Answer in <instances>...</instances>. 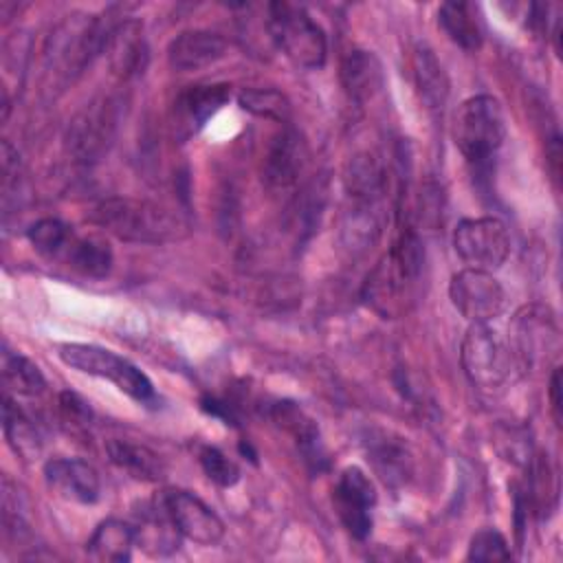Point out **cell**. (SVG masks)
Here are the masks:
<instances>
[{"instance_id": "3957f363", "label": "cell", "mask_w": 563, "mask_h": 563, "mask_svg": "<svg viewBox=\"0 0 563 563\" xmlns=\"http://www.w3.org/2000/svg\"><path fill=\"white\" fill-rule=\"evenodd\" d=\"M466 378L486 391L504 389L523 374L510 339L490 323H471L460 350Z\"/></svg>"}, {"instance_id": "2e32d148", "label": "cell", "mask_w": 563, "mask_h": 563, "mask_svg": "<svg viewBox=\"0 0 563 563\" xmlns=\"http://www.w3.org/2000/svg\"><path fill=\"white\" fill-rule=\"evenodd\" d=\"M227 55V40L207 29H191L178 33L167 46V62L178 73L200 70Z\"/></svg>"}, {"instance_id": "836d02e7", "label": "cell", "mask_w": 563, "mask_h": 563, "mask_svg": "<svg viewBox=\"0 0 563 563\" xmlns=\"http://www.w3.org/2000/svg\"><path fill=\"white\" fill-rule=\"evenodd\" d=\"M550 407L559 424L561 422V369L559 367H554L550 376Z\"/></svg>"}, {"instance_id": "ffe728a7", "label": "cell", "mask_w": 563, "mask_h": 563, "mask_svg": "<svg viewBox=\"0 0 563 563\" xmlns=\"http://www.w3.org/2000/svg\"><path fill=\"white\" fill-rule=\"evenodd\" d=\"M341 84L356 103L374 99L383 90V68L374 53L350 51L341 62Z\"/></svg>"}, {"instance_id": "ac0fdd59", "label": "cell", "mask_w": 563, "mask_h": 563, "mask_svg": "<svg viewBox=\"0 0 563 563\" xmlns=\"http://www.w3.org/2000/svg\"><path fill=\"white\" fill-rule=\"evenodd\" d=\"M383 198H347L341 224L343 244L354 253L374 246L383 231Z\"/></svg>"}, {"instance_id": "277c9868", "label": "cell", "mask_w": 563, "mask_h": 563, "mask_svg": "<svg viewBox=\"0 0 563 563\" xmlns=\"http://www.w3.org/2000/svg\"><path fill=\"white\" fill-rule=\"evenodd\" d=\"M266 29L273 44L299 68H321L328 57V40L312 15L290 2L266 7Z\"/></svg>"}, {"instance_id": "603a6c76", "label": "cell", "mask_w": 563, "mask_h": 563, "mask_svg": "<svg viewBox=\"0 0 563 563\" xmlns=\"http://www.w3.org/2000/svg\"><path fill=\"white\" fill-rule=\"evenodd\" d=\"M438 22L446 37L464 51H477L484 40L482 20L477 15V7L471 2H444L438 9Z\"/></svg>"}, {"instance_id": "7c38bea8", "label": "cell", "mask_w": 563, "mask_h": 563, "mask_svg": "<svg viewBox=\"0 0 563 563\" xmlns=\"http://www.w3.org/2000/svg\"><path fill=\"white\" fill-rule=\"evenodd\" d=\"M512 347L523 372L559 350V328L554 314L543 306H526L515 314Z\"/></svg>"}, {"instance_id": "e0dca14e", "label": "cell", "mask_w": 563, "mask_h": 563, "mask_svg": "<svg viewBox=\"0 0 563 563\" xmlns=\"http://www.w3.org/2000/svg\"><path fill=\"white\" fill-rule=\"evenodd\" d=\"M103 53L108 55L110 68L121 79H130L143 73L147 64V44L143 37V24L139 20H123L112 24Z\"/></svg>"}, {"instance_id": "52a82bcc", "label": "cell", "mask_w": 563, "mask_h": 563, "mask_svg": "<svg viewBox=\"0 0 563 563\" xmlns=\"http://www.w3.org/2000/svg\"><path fill=\"white\" fill-rule=\"evenodd\" d=\"M121 119V101L112 95L99 97L90 101L68 125L66 132V145L68 152L75 156V161L92 163L99 161L119 128Z\"/></svg>"}, {"instance_id": "4316f807", "label": "cell", "mask_w": 563, "mask_h": 563, "mask_svg": "<svg viewBox=\"0 0 563 563\" xmlns=\"http://www.w3.org/2000/svg\"><path fill=\"white\" fill-rule=\"evenodd\" d=\"M2 383L18 396H37L46 387V378L40 367L31 358L11 350L2 352Z\"/></svg>"}, {"instance_id": "5bb4252c", "label": "cell", "mask_w": 563, "mask_h": 563, "mask_svg": "<svg viewBox=\"0 0 563 563\" xmlns=\"http://www.w3.org/2000/svg\"><path fill=\"white\" fill-rule=\"evenodd\" d=\"M46 486L62 499L73 504H95L101 495L99 473L79 457H53L44 464Z\"/></svg>"}, {"instance_id": "5b68a950", "label": "cell", "mask_w": 563, "mask_h": 563, "mask_svg": "<svg viewBox=\"0 0 563 563\" xmlns=\"http://www.w3.org/2000/svg\"><path fill=\"white\" fill-rule=\"evenodd\" d=\"M57 354L68 367L114 383L123 394L141 405L152 407L158 400L152 380L134 363L108 347L92 343H62L57 345Z\"/></svg>"}, {"instance_id": "44dd1931", "label": "cell", "mask_w": 563, "mask_h": 563, "mask_svg": "<svg viewBox=\"0 0 563 563\" xmlns=\"http://www.w3.org/2000/svg\"><path fill=\"white\" fill-rule=\"evenodd\" d=\"M134 545H136L134 526L119 519H106L95 528L92 537L86 543V552L92 561L125 563L130 561Z\"/></svg>"}, {"instance_id": "9a60e30c", "label": "cell", "mask_w": 563, "mask_h": 563, "mask_svg": "<svg viewBox=\"0 0 563 563\" xmlns=\"http://www.w3.org/2000/svg\"><path fill=\"white\" fill-rule=\"evenodd\" d=\"M229 84H198L183 90L174 103V128L180 139L196 134L227 101Z\"/></svg>"}, {"instance_id": "d4e9b609", "label": "cell", "mask_w": 563, "mask_h": 563, "mask_svg": "<svg viewBox=\"0 0 563 563\" xmlns=\"http://www.w3.org/2000/svg\"><path fill=\"white\" fill-rule=\"evenodd\" d=\"M413 77L424 108L431 112H442L449 97V81L442 70V64L429 48H416Z\"/></svg>"}, {"instance_id": "4fadbf2b", "label": "cell", "mask_w": 563, "mask_h": 563, "mask_svg": "<svg viewBox=\"0 0 563 563\" xmlns=\"http://www.w3.org/2000/svg\"><path fill=\"white\" fill-rule=\"evenodd\" d=\"M306 143L297 130L284 125L266 145L262 178L271 189H290L306 169Z\"/></svg>"}, {"instance_id": "cb8c5ba5", "label": "cell", "mask_w": 563, "mask_h": 563, "mask_svg": "<svg viewBox=\"0 0 563 563\" xmlns=\"http://www.w3.org/2000/svg\"><path fill=\"white\" fill-rule=\"evenodd\" d=\"M62 260L77 273L101 279L112 271V249L99 235H73Z\"/></svg>"}, {"instance_id": "484cf974", "label": "cell", "mask_w": 563, "mask_h": 563, "mask_svg": "<svg viewBox=\"0 0 563 563\" xmlns=\"http://www.w3.org/2000/svg\"><path fill=\"white\" fill-rule=\"evenodd\" d=\"M2 429H4V438H7L9 446L15 453H20L24 457L37 453V449H40V433H37L35 422L7 394L2 398Z\"/></svg>"}, {"instance_id": "ba28073f", "label": "cell", "mask_w": 563, "mask_h": 563, "mask_svg": "<svg viewBox=\"0 0 563 563\" xmlns=\"http://www.w3.org/2000/svg\"><path fill=\"white\" fill-rule=\"evenodd\" d=\"M453 249L471 268H499L510 255V235L499 218H466L453 231Z\"/></svg>"}, {"instance_id": "9c48e42d", "label": "cell", "mask_w": 563, "mask_h": 563, "mask_svg": "<svg viewBox=\"0 0 563 563\" xmlns=\"http://www.w3.org/2000/svg\"><path fill=\"white\" fill-rule=\"evenodd\" d=\"M449 297L455 310L471 323H490L506 308V292L490 271L471 266L451 277Z\"/></svg>"}, {"instance_id": "83f0119b", "label": "cell", "mask_w": 563, "mask_h": 563, "mask_svg": "<svg viewBox=\"0 0 563 563\" xmlns=\"http://www.w3.org/2000/svg\"><path fill=\"white\" fill-rule=\"evenodd\" d=\"M73 235V229L57 218H42L26 231V238L33 244V249L51 260H62Z\"/></svg>"}, {"instance_id": "f1b7e54d", "label": "cell", "mask_w": 563, "mask_h": 563, "mask_svg": "<svg viewBox=\"0 0 563 563\" xmlns=\"http://www.w3.org/2000/svg\"><path fill=\"white\" fill-rule=\"evenodd\" d=\"M238 103L242 110L262 117L273 119L279 123H286L290 117V103L288 99L273 88H246L238 95Z\"/></svg>"}, {"instance_id": "8fae6325", "label": "cell", "mask_w": 563, "mask_h": 563, "mask_svg": "<svg viewBox=\"0 0 563 563\" xmlns=\"http://www.w3.org/2000/svg\"><path fill=\"white\" fill-rule=\"evenodd\" d=\"M332 504L341 523L354 539L363 541L369 537L376 488L363 468L347 466L339 473L332 490Z\"/></svg>"}, {"instance_id": "d6a6232c", "label": "cell", "mask_w": 563, "mask_h": 563, "mask_svg": "<svg viewBox=\"0 0 563 563\" xmlns=\"http://www.w3.org/2000/svg\"><path fill=\"white\" fill-rule=\"evenodd\" d=\"M59 409H62V413H64V418L68 420V422H73V424H79V427H84V424H90V407L77 396V394H70V391H64L62 396H59Z\"/></svg>"}, {"instance_id": "f546056e", "label": "cell", "mask_w": 563, "mask_h": 563, "mask_svg": "<svg viewBox=\"0 0 563 563\" xmlns=\"http://www.w3.org/2000/svg\"><path fill=\"white\" fill-rule=\"evenodd\" d=\"M510 548L506 537L495 528H482L471 537L466 559L468 561H510Z\"/></svg>"}, {"instance_id": "8992f818", "label": "cell", "mask_w": 563, "mask_h": 563, "mask_svg": "<svg viewBox=\"0 0 563 563\" xmlns=\"http://www.w3.org/2000/svg\"><path fill=\"white\" fill-rule=\"evenodd\" d=\"M506 139V117L493 95L462 101L453 121V141L468 163L482 165L495 156Z\"/></svg>"}, {"instance_id": "d6986e66", "label": "cell", "mask_w": 563, "mask_h": 563, "mask_svg": "<svg viewBox=\"0 0 563 563\" xmlns=\"http://www.w3.org/2000/svg\"><path fill=\"white\" fill-rule=\"evenodd\" d=\"M365 451L374 471L387 486L396 488L409 479L411 453L400 438L387 431H369L365 440Z\"/></svg>"}, {"instance_id": "6da1fadb", "label": "cell", "mask_w": 563, "mask_h": 563, "mask_svg": "<svg viewBox=\"0 0 563 563\" xmlns=\"http://www.w3.org/2000/svg\"><path fill=\"white\" fill-rule=\"evenodd\" d=\"M424 264V249L411 227H402L389 253L369 273L363 286V299L383 317L402 312Z\"/></svg>"}, {"instance_id": "4dcf8cb0", "label": "cell", "mask_w": 563, "mask_h": 563, "mask_svg": "<svg viewBox=\"0 0 563 563\" xmlns=\"http://www.w3.org/2000/svg\"><path fill=\"white\" fill-rule=\"evenodd\" d=\"M198 460H200V466H202L205 475H207L213 484H218V486H222V488H231V486L238 484V479H240V468H238V464H235L233 460H229L220 449H216V446H202V449L198 451Z\"/></svg>"}, {"instance_id": "7a4b0ae2", "label": "cell", "mask_w": 563, "mask_h": 563, "mask_svg": "<svg viewBox=\"0 0 563 563\" xmlns=\"http://www.w3.org/2000/svg\"><path fill=\"white\" fill-rule=\"evenodd\" d=\"M90 220L119 240L161 244L185 233V222L169 209L134 198H110L95 207Z\"/></svg>"}, {"instance_id": "30bf717a", "label": "cell", "mask_w": 563, "mask_h": 563, "mask_svg": "<svg viewBox=\"0 0 563 563\" xmlns=\"http://www.w3.org/2000/svg\"><path fill=\"white\" fill-rule=\"evenodd\" d=\"M158 506L180 537L198 545H216L222 541L224 521L198 495L183 488H169L161 495Z\"/></svg>"}, {"instance_id": "1f68e13d", "label": "cell", "mask_w": 563, "mask_h": 563, "mask_svg": "<svg viewBox=\"0 0 563 563\" xmlns=\"http://www.w3.org/2000/svg\"><path fill=\"white\" fill-rule=\"evenodd\" d=\"M532 497L539 512L552 510L556 501V475L548 455H537L532 462Z\"/></svg>"}, {"instance_id": "7402d4cb", "label": "cell", "mask_w": 563, "mask_h": 563, "mask_svg": "<svg viewBox=\"0 0 563 563\" xmlns=\"http://www.w3.org/2000/svg\"><path fill=\"white\" fill-rule=\"evenodd\" d=\"M108 457L114 466L141 482H158L165 475V462L145 444L112 438L106 442Z\"/></svg>"}]
</instances>
